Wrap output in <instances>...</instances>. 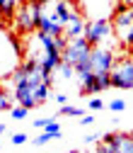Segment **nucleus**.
I'll use <instances>...</instances> for the list:
<instances>
[{
    "label": "nucleus",
    "instance_id": "1",
    "mask_svg": "<svg viewBox=\"0 0 133 153\" xmlns=\"http://www.w3.org/2000/svg\"><path fill=\"white\" fill-rule=\"evenodd\" d=\"M39 17H41V5L34 0H24L15 12V25L22 34H32L39 29Z\"/></svg>",
    "mask_w": 133,
    "mask_h": 153
},
{
    "label": "nucleus",
    "instance_id": "2",
    "mask_svg": "<svg viewBox=\"0 0 133 153\" xmlns=\"http://www.w3.org/2000/svg\"><path fill=\"white\" fill-rule=\"evenodd\" d=\"M114 63H116V53H114L111 46H92V53H90V66H92V73L94 75H109Z\"/></svg>",
    "mask_w": 133,
    "mask_h": 153
},
{
    "label": "nucleus",
    "instance_id": "3",
    "mask_svg": "<svg viewBox=\"0 0 133 153\" xmlns=\"http://www.w3.org/2000/svg\"><path fill=\"white\" fill-rule=\"evenodd\" d=\"M111 36H114L111 20H94V22H87L85 39H87L90 46H104V44H109Z\"/></svg>",
    "mask_w": 133,
    "mask_h": 153
},
{
    "label": "nucleus",
    "instance_id": "4",
    "mask_svg": "<svg viewBox=\"0 0 133 153\" xmlns=\"http://www.w3.org/2000/svg\"><path fill=\"white\" fill-rule=\"evenodd\" d=\"M109 78H111V88L131 90L133 88V59H116Z\"/></svg>",
    "mask_w": 133,
    "mask_h": 153
},
{
    "label": "nucleus",
    "instance_id": "5",
    "mask_svg": "<svg viewBox=\"0 0 133 153\" xmlns=\"http://www.w3.org/2000/svg\"><path fill=\"white\" fill-rule=\"evenodd\" d=\"M90 53H92V46L87 44L85 36H82V39H68V46L63 51V61L75 68V66L90 61Z\"/></svg>",
    "mask_w": 133,
    "mask_h": 153
},
{
    "label": "nucleus",
    "instance_id": "6",
    "mask_svg": "<svg viewBox=\"0 0 133 153\" xmlns=\"http://www.w3.org/2000/svg\"><path fill=\"white\" fill-rule=\"evenodd\" d=\"M111 27H114V34L121 36L133 27V7H126V5H121L116 12H114V20H111Z\"/></svg>",
    "mask_w": 133,
    "mask_h": 153
},
{
    "label": "nucleus",
    "instance_id": "7",
    "mask_svg": "<svg viewBox=\"0 0 133 153\" xmlns=\"http://www.w3.org/2000/svg\"><path fill=\"white\" fill-rule=\"evenodd\" d=\"M102 141L111 143L114 148H116V153H133V134L116 131V134H107V136H102Z\"/></svg>",
    "mask_w": 133,
    "mask_h": 153
},
{
    "label": "nucleus",
    "instance_id": "8",
    "mask_svg": "<svg viewBox=\"0 0 133 153\" xmlns=\"http://www.w3.org/2000/svg\"><path fill=\"white\" fill-rule=\"evenodd\" d=\"M85 29H87V20H85L82 12H78L75 17H70V22L63 27V36L65 39H82Z\"/></svg>",
    "mask_w": 133,
    "mask_h": 153
},
{
    "label": "nucleus",
    "instance_id": "9",
    "mask_svg": "<svg viewBox=\"0 0 133 153\" xmlns=\"http://www.w3.org/2000/svg\"><path fill=\"white\" fill-rule=\"evenodd\" d=\"M22 5V0H0V17H15L17 7Z\"/></svg>",
    "mask_w": 133,
    "mask_h": 153
},
{
    "label": "nucleus",
    "instance_id": "10",
    "mask_svg": "<svg viewBox=\"0 0 133 153\" xmlns=\"http://www.w3.org/2000/svg\"><path fill=\"white\" fill-rule=\"evenodd\" d=\"M53 75H58L61 80H73L75 78V68L70 66V63H65V61H61V66L56 68V73Z\"/></svg>",
    "mask_w": 133,
    "mask_h": 153
},
{
    "label": "nucleus",
    "instance_id": "11",
    "mask_svg": "<svg viewBox=\"0 0 133 153\" xmlns=\"http://www.w3.org/2000/svg\"><path fill=\"white\" fill-rule=\"evenodd\" d=\"M61 114H63V117H82V114H85V109L73 107V105H63V107H61Z\"/></svg>",
    "mask_w": 133,
    "mask_h": 153
},
{
    "label": "nucleus",
    "instance_id": "12",
    "mask_svg": "<svg viewBox=\"0 0 133 153\" xmlns=\"http://www.w3.org/2000/svg\"><path fill=\"white\" fill-rule=\"evenodd\" d=\"M12 97H10V95L7 92H0V112H10L12 109Z\"/></svg>",
    "mask_w": 133,
    "mask_h": 153
},
{
    "label": "nucleus",
    "instance_id": "13",
    "mask_svg": "<svg viewBox=\"0 0 133 153\" xmlns=\"http://www.w3.org/2000/svg\"><path fill=\"white\" fill-rule=\"evenodd\" d=\"M27 114H29V109H24V107H20V105L10 109V117H12V119H24Z\"/></svg>",
    "mask_w": 133,
    "mask_h": 153
},
{
    "label": "nucleus",
    "instance_id": "14",
    "mask_svg": "<svg viewBox=\"0 0 133 153\" xmlns=\"http://www.w3.org/2000/svg\"><path fill=\"white\" fill-rule=\"evenodd\" d=\"M109 109L111 112H123L126 109V100H111L109 102Z\"/></svg>",
    "mask_w": 133,
    "mask_h": 153
},
{
    "label": "nucleus",
    "instance_id": "15",
    "mask_svg": "<svg viewBox=\"0 0 133 153\" xmlns=\"http://www.w3.org/2000/svg\"><path fill=\"white\" fill-rule=\"evenodd\" d=\"M97 153H116V148H114L111 143H107V141H99V146H97Z\"/></svg>",
    "mask_w": 133,
    "mask_h": 153
},
{
    "label": "nucleus",
    "instance_id": "16",
    "mask_svg": "<svg viewBox=\"0 0 133 153\" xmlns=\"http://www.w3.org/2000/svg\"><path fill=\"white\" fill-rule=\"evenodd\" d=\"M48 141H53V136L44 131L41 136H36V139H34V146H44V143H48Z\"/></svg>",
    "mask_w": 133,
    "mask_h": 153
},
{
    "label": "nucleus",
    "instance_id": "17",
    "mask_svg": "<svg viewBox=\"0 0 133 153\" xmlns=\"http://www.w3.org/2000/svg\"><path fill=\"white\" fill-rule=\"evenodd\" d=\"M27 139H29L27 134H12V139H10V141H12L15 146H22V143H27Z\"/></svg>",
    "mask_w": 133,
    "mask_h": 153
},
{
    "label": "nucleus",
    "instance_id": "18",
    "mask_svg": "<svg viewBox=\"0 0 133 153\" xmlns=\"http://www.w3.org/2000/svg\"><path fill=\"white\" fill-rule=\"evenodd\" d=\"M121 44H126V46H133V27L121 36Z\"/></svg>",
    "mask_w": 133,
    "mask_h": 153
},
{
    "label": "nucleus",
    "instance_id": "19",
    "mask_svg": "<svg viewBox=\"0 0 133 153\" xmlns=\"http://www.w3.org/2000/svg\"><path fill=\"white\" fill-rule=\"evenodd\" d=\"M104 107V102L99 100V97H94V100H90V109H102Z\"/></svg>",
    "mask_w": 133,
    "mask_h": 153
},
{
    "label": "nucleus",
    "instance_id": "20",
    "mask_svg": "<svg viewBox=\"0 0 133 153\" xmlns=\"http://www.w3.org/2000/svg\"><path fill=\"white\" fill-rule=\"evenodd\" d=\"M92 122H94V117H92V114H82V117H80V124H82V126H90Z\"/></svg>",
    "mask_w": 133,
    "mask_h": 153
},
{
    "label": "nucleus",
    "instance_id": "21",
    "mask_svg": "<svg viewBox=\"0 0 133 153\" xmlns=\"http://www.w3.org/2000/svg\"><path fill=\"white\" fill-rule=\"evenodd\" d=\"M56 102H58V105L63 107V105H68V97H65L63 92H58V95H56Z\"/></svg>",
    "mask_w": 133,
    "mask_h": 153
},
{
    "label": "nucleus",
    "instance_id": "22",
    "mask_svg": "<svg viewBox=\"0 0 133 153\" xmlns=\"http://www.w3.org/2000/svg\"><path fill=\"white\" fill-rule=\"evenodd\" d=\"M97 139H102V136H97V134H87V136H85V143H94Z\"/></svg>",
    "mask_w": 133,
    "mask_h": 153
},
{
    "label": "nucleus",
    "instance_id": "23",
    "mask_svg": "<svg viewBox=\"0 0 133 153\" xmlns=\"http://www.w3.org/2000/svg\"><path fill=\"white\" fill-rule=\"evenodd\" d=\"M48 122H51V119H36V122H34V126H46Z\"/></svg>",
    "mask_w": 133,
    "mask_h": 153
},
{
    "label": "nucleus",
    "instance_id": "24",
    "mask_svg": "<svg viewBox=\"0 0 133 153\" xmlns=\"http://www.w3.org/2000/svg\"><path fill=\"white\" fill-rule=\"evenodd\" d=\"M121 5H126V7H133V0H121Z\"/></svg>",
    "mask_w": 133,
    "mask_h": 153
},
{
    "label": "nucleus",
    "instance_id": "25",
    "mask_svg": "<svg viewBox=\"0 0 133 153\" xmlns=\"http://www.w3.org/2000/svg\"><path fill=\"white\" fill-rule=\"evenodd\" d=\"M5 129H7L5 124H0V136H3V134H5Z\"/></svg>",
    "mask_w": 133,
    "mask_h": 153
},
{
    "label": "nucleus",
    "instance_id": "26",
    "mask_svg": "<svg viewBox=\"0 0 133 153\" xmlns=\"http://www.w3.org/2000/svg\"><path fill=\"white\" fill-rule=\"evenodd\" d=\"M34 3H39V5H44V3H48V0H34Z\"/></svg>",
    "mask_w": 133,
    "mask_h": 153
},
{
    "label": "nucleus",
    "instance_id": "27",
    "mask_svg": "<svg viewBox=\"0 0 133 153\" xmlns=\"http://www.w3.org/2000/svg\"><path fill=\"white\" fill-rule=\"evenodd\" d=\"M0 92H5V90H3V78H0Z\"/></svg>",
    "mask_w": 133,
    "mask_h": 153
}]
</instances>
